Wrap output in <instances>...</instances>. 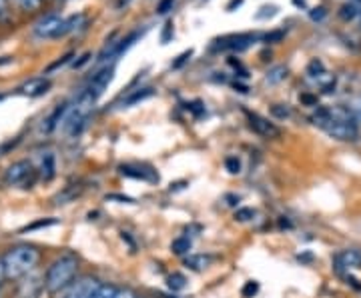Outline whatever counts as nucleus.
Segmentation results:
<instances>
[{"label":"nucleus","instance_id":"c756f323","mask_svg":"<svg viewBox=\"0 0 361 298\" xmlns=\"http://www.w3.org/2000/svg\"><path fill=\"white\" fill-rule=\"evenodd\" d=\"M115 298H139V297H137V292L131 290V288H119L117 295H115Z\"/></svg>","mask_w":361,"mask_h":298},{"label":"nucleus","instance_id":"423d86ee","mask_svg":"<svg viewBox=\"0 0 361 298\" xmlns=\"http://www.w3.org/2000/svg\"><path fill=\"white\" fill-rule=\"evenodd\" d=\"M113 79H115V68L113 66H104V68H100L99 72L93 77L89 88L84 92L93 100H99L104 95V90L109 88V84L113 82Z\"/></svg>","mask_w":361,"mask_h":298},{"label":"nucleus","instance_id":"dca6fc26","mask_svg":"<svg viewBox=\"0 0 361 298\" xmlns=\"http://www.w3.org/2000/svg\"><path fill=\"white\" fill-rule=\"evenodd\" d=\"M55 170H57V164H55V155L46 152L44 159H42V164H40V175L44 180H53L55 179Z\"/></svg>","mask_w":361,"mask_h":298},{"label":"nucleus","instance_id":"4c0bfd02","mask_svg":"<svg viewBox=\"0 0 361 298\" xmlns=\"http://www.w3.org/2000/svg\"><path fill=\"white\" fill-rule=\"evenodd\" d=\"M2 280H6V277H4V266H2V259H0V286H2Z\"/></svg>","mask_w":361,"mask_h":298},{"label":"nucleus","instance_id":"58836bf2","mask_svg":"<svg viewBox=\"0 0 361 298\" xmlns=\"http://www.w3.org/2000/svg\"><path fill=\"white\" fill-rule=\"evenodd\" d=\"M241 2H243V0H233V2H231V4H229V6H227V8H229V10H231V8H233V6H235V4H241Z\"/></svg>","mask_w":361,"mask_h":298},{"label":"nucleus","instance_id":"ea45409f","mask_svg":"<svg viewBox=\"0 0 361 298\" xmlns=\"http://www.w3.org/2000/svg\"><path fill=\"white\" fill-rule=\"evenodd\" d=\"M355 115H358V117H360V119H361V102H360V104H358V106H355Z\"/></svg>","mask_w":361,"mask_h":298},{"label":"nucleus","instance_id":"393cba45","mask_svg":"<svg viewBox=\"0 0 361 298\" xmlns=\"http://www.w3.org/2000/svg\"><path fill=\"white\" fill-rule=\"evenodd\" d=\"M225 168L231 172V175H239L241 172V160L237 157H229L225 160Z\"/></svg>","mask_w":361,"mask_h":298},{"label":"nucleus","instance_id":"bb28decb","mask_svg":"<svg viewBox=\"0 0 361 298\" xmlns=\"http://www.w3.org/2000/svg\"><path fill=\"white\" fill-rule=\"evenodd\" d=\"M257 290H259V284H257V282H247V284L243 286V297L253 298V295H257Z\"/></svg>","mask_w":361,"mask_h":298},{"label":"nucleus","instance_id":"4be33fe9","mask_svg":"<svg viewBox=\"0 0 361 298\" xmlns=\"http://www.w3.org/2000/svg\"><path fill=\"white\" fill-rule=\"evenodd\" d=\"M117 286H113V284H100L99 288H97V292L93 295V298H115L117 295Z\"/></svg>","mask_w":361,"mask_h":298},{"label":"nucleus","instance_id":"39448f33","mask_svg":"<svg viewBox=\"0 0 361 298\" xmlns=\"http://www.w3.org/2000/svg\"><path fill=\"white\" fill-rule=\"evenodd\" d=\"M99 286V280L93 279V277H84V279L73 282L68 288H64L59 298H93Z\"/></svg>","mask_w":361,"mask_h":298},{"label":"nucleus","instance_id":"2eb2a0df","mask_svg":"<svg viewBox=\"0 0 361 298\" xmlns=\"http://www.w3.org/2000/svg\"><path fill=\"white\" fill-rule=\"evenodd\" d=\"M211 262H213V257H207V255H191V257L185 259V266L191 268V270H205Z\"/></svg>","mask_w":361,"mask_h":298},{"label":"nucleus","instance_id":"c9c22d12","mask_svg":"<svg viewBox=\"0 0 361 298\" xmlns=\"http://www.w3.org/2000/svg\"><path fill=\"white\" fill-rule=\"evenodd\" d=\"M325 17V8L323 6H320V12H311V19L313 20H320Z\"/></svg>","mask_w":361,"mask_h":298},{"label":"nucleus","instance_id":"c85d7f7f","mask_svg":"<svg viewBox=\"0 0 361 298\" xmlns=\"http://www.w3.org/2000/svg\"><path fill=\"white\" fill-rule=\"evenodd\" d=\"M261 10H263V12L257 14V19L259 20L267 19V17H275V12H277V8H275V6H263Z\"/></svg>","mask_w":361,"mask_h":298},{"label":"nucleus","instance_id":"b1692460","mask_svg":"<svg viewBox=\"0 0 361 298\" xmlns=\"http://www.w3.org/2000/svg\"><path fill=\"white\" fill-rule=\"evenodd\" d=\"M307 74L313 77V79H317V77H321V74H325V68H323V64H321L320 60H311V62H309V66H307Z\"/></svg>","mask_w":361,"mask_h":298},{"label":"nucleus","instance_id":"ddd939ff","mask_svg":"<svg viewBox=\"0 0 361 298\" xmlns=\"http://www.w3.org/2000/svg\"><path fill=\"white\" fill-rule=\"evenodd\" d=\"M48 88H50V80L39 77V79H30L28 82H24L20 86V92L26 97H42L48 92Z\"/></svg>","mask_w":361,"mask_h":298},{"label":"nucleus","instance_id":"e433bc0d","mask_svg":"<svg viewBox=\"0 0 361 298\" xmlns=\"http://www.w3.org/2000/svg\"><path fill=\"white\" fill-rule=\"evenodd\" d=\"M8 2H10V0H0V17H2L4 12H6V8H8Z\"/></svg>","mask_w":361,"mask_h":298},{"label":"nucleus","instance_id":"0eeeda50","mask_svg":"<svg viewBox=\"0 0 361 298\" xmlns=\"http://www.w3.org/2000/svg\"><path fill=\"white\" fill-rule=\"evenodd\" d=\"M35 175V170H33V164L28 162V160H19V162H15L12 166H8L6 168V172H4V182L8 184V186H19V184H24L28 177H33Z\"/></svg>","mask_w":361,"mask_h":298},{"label":"nucleus","instance_id":"f257e3e1","mask_svg":"<svg viewBox=\"0 0 361 298\" xmlns=\"http://www.w3.org/2000/svg\"><path fill=\"white\" fill-rule=\"evenodd\" d=\"M40 262V250L30 244H19L2 255V266L6 280H17L30 275Z\"/></svg>","mask_w":361,"mask_h":298},{"label":"nucleus","instance_id":"2f4dec72","mask_svg":"<svg viewBox=\"0 0 361 298\" xmlns=\"http://www.w3.org/2000/svg\"><path fill=\"white\" fill-rule=\"evenodd\" d=\"M273 115L279 117V119H285V117H289V108H281V104H275L273 106Z\"/></svg>","mask_w":361,"mask_h":298},{"label":"nucleus","instance_id":"f704fd0d","mask_svg":"<svg viewBox=\"0 0 361 298\" xmlns=\"http://www.w3.org/2000/svg\"><path fill=\"white\" fill-rule=\"evenodd\" d=\"M191 54H193V52H191V50H189V52H185V54H180L179 60H177V62H175V64H173V66H175V68H177V66H180V64H183V62H185V60L189 59V57H191Z\"/></svg>","mask_w":361,"mask_h":298},{"label":"nucleus","instance_id":"a878e982","mask_svg":"<svg viewBox=\"0 0 361 298\" xmlns=\"http://www.w3.org/2000/svg\"><path fill=\"white\" fill-rule=\"evenodd\" d=\"M19 4L26 12H33V10H39L42 0H19Z\"/></svg>","mask_w":361,"mask_h":298},{"label":"nucleus","instance_id":"cd10ccee","mask_svg":"<svg viewBox=\"0 0 361 298\" xmlns=\"http://www.w3.org/2000/svg\"><path fill=\"white\" fill-rule=\"evenodd\" d=\"M253 210L251 208H239L237 212H235V219L239 220V222H247V220H251L253 219Z\"/></svg>","mask_w":361,"mask_h":298},{"label":"nucleus","instance_id":"7ed1b4c3","mask_svg":"<svg viewBox=\"0 0 361 298\" xmlns=\"http://www.w3.org/2000/svg\"><path fill=\"white\" fill-rule=\"evenodd\" d=\"M323 130L333 137V139L343 140H355L360 137V130H358V124H355V112H351L349 108H329V117L327 122L323 124Z\"/></svg>","mask_w":361,"mask_h":298},{"label":"nucleus","instance_id":"4468645a","mask_svg":"<svg viewBox=\"0 0 361 298\" xmlns=\"http://www.w3.org/2000/svg\"><path fill=\"white\" fill-rule=\"evenodd\" d=\"M155 95V88H151V86H145V88H137V90H133L127 99H122V106H133V104H139L142 100L151 99Z\"/></svg>","mask_w":361,"mask_h":298},{"label":"nucleus","instance_id":"1a4fd4ad","mask_svg":"<svg viewBox=\"0 0 361 298\" xmlns=\"http://www.w3.org/2000/svg\"><path fill=\"white\" fill-rule=\"evenodd\" d=\"M333 264H335V270H340V272L358 270V268H361V250H355V248L341 250L340 255L333 259Z\"/></svg>","mask_w":361,"mask_h":298},{"label":"nucleus","instance_id":"f03ea898","mask_svg":"<svg viewBox=\"0 0 361 298\" xmlns=\"http://www.w3.org/2000/svg\"><path fill=\"white\" fill-rule=\"evenodd\" d=\"M77 270H79V259L75 255L66 252L59 257L46 270V277H44L46 292L57 295V292H62L64 288H68L77 277Z\"/></svg>","mask_w":361,"mask_h":298},{"label":"nucleus","instance_id":"7c9ffc66","mask_svg":"<svg viewBox=\"0 0 361 298\" xmlns=\"http://www.w3.org/2000/svg\"><path fill=\"white\" fill-rule=\"evenodd\" d=\"M173 2H175V0H160L157 12H159V14H167V12H169V8L173 6Z\"/></svg>","mask_w":361,"mask_h":298},{"label":"nucleus","instance_id":"412c9836","mask_svg":"<svg viewBox=\"0 0 361 298\" xmlns=\"http://www.w3.org/2000/svg\"><path fill=\"white\" fill-rule=\"evenodd\" d=\"M59 220L57 219H42V220H37V222H33V224H28V226H24L20 232H35V230H39V228H46V226H53V224H57Z\"/></svg>","mask_w":361,"mask_h":298},{"label":"nucleus","instance_id":"9d476101","mask_svg":"<svg viewBox=\"0 0 361 298\" xmlns=\"http://www.w3.org/2000/svg\"><path fill=\"white\" fill-rule=\"evenodd\" d=\"M120 175L127 177V179L142 180V182H157L159 177L153 168L149 166H142V164H122L120 166Z\"/></svg>","mask_w":361,"mask_h":298},{"label":"nucleus","instance_id":"9b49d317","mask_svg":"<svg viewBox=\"0 0 361 298\" xmlns=\"http://www.w3.org/2000/svg\"><path fill=\"white\" fill-rule=\"evenodd\" d=\"M257 39H259L257 34H233V37H225V39L217 40V46L223 50H245Z\"/></svg>","mask_w":361,"mask_h":298},{"label":"nucleus","instance_id":"a211bd4d","mask_svg":"<svg viewBox=\"0 0 361 298\" xmlns=\"http://www.w3.org/2000/svg\"><path fill=\"white\" fill-rule=\"evenodd\" d=\"M191 246H193V242H191V239H187V237H179V239H175L171 242V250H173V255H177V257L189 255Z\"/></svg>","mask_w":361,"mask_h":298},{"label":"nucleus","instance_id":"5701e85b","mask_svg":"<svg viewBox=\"0 0 361 298\" xmlns=\"http://www.w3.org/2000/svg\"><path fill=\"white\" fill-rule=\"evenodd\" d=\"M358 14H360V10H358V6H355V4H343V6L340 8V19L347 20V22L355 19Z\"/></svg>","mask_w":361,"mask_h":298},{"label":"nucleus","instance_id":"f8f14e48","mask_svg":"<svg viewBox=\"0 0 361 298\" xmlns=\"http://www.w3.org/2000/svg\"><path fill=\"white\" fill-rule=\"evenodd\" d=\"M44 282L40 277H28L26 280H22L19 284V290H17V298H40V292H42Z\"/></svg>","mask_w":361,"mask_h":298},{"label":"nucleus","instance_id":"f3484780","mask_svg":"<svg viewBox=\"0 0 361 298\" xmlns=\"http://www.w3.org/2000/svg\"><path fill=\"white\" fill-rule=\"evenodd\" d=\"M80 192H82V186L71 184V186H66V188H64L62 192H59V195H57L55 202H57V204H66V202H71V200L77 199Z\"/></svg>","mask_w":361,"mask_h":298},{"label":"nucleus","instance_id":"473e14b6","mask_svg":"<svg viewBox=\"0 0 361 298\" xmlns=\"http://www.w3.org/2000/svg\"><path fill=\"white\" fill-rule=\"evenodd\" d=\"M283 34H285L283 30H277V32H271V34H265V37H263V40H267V42H277V40L283 39Z\"/></svg>","mask_w":361,"mask_h":298},{"label":"nucleus","instance_id":"aec40b11","mask_svg":"<svg viewBox=\"0 0 361 298\" xmlns=\"http://www.w3.org/2000/svg\"><path fill=\"white\" fill-rule=\"evenodd\" d=\"M167 284H169L171 290H183V288L187 286V279H185L180 272H173V275L167 279Z\"/></svg>","mask_w":361,"mask_h":298},{"label":"nucleus","instance_id":"20e7f679","mask_svg":"<svg viewBox=\"0 0 361 298\" xmlns=\"http://www.w3.org/2000/svg\"><path fill=\"white\" fill-rule=\"evenodd\" d=\"M35 34L40 39H59L64 37V19L59 14H48L35 26Z\"/></svg>","mask_w":361,"mask_h":298},{"label":"nucleus","instance_id":"6e6552de","mask_svg":"<svg viewBox=\"0 0 361 298\" xmlns=\"http://www.w3.org/2000/svg\"><path fill=\"white\" fill-rule=\"evenodd\" d=\"M247 120H249V126L263 137V139H279L281 137V128L275 126L273 122H269L267 119H263L261 115H255V112H247Z\"/></svg>","mask_w":361,"mask_h":298},{"label":"nucleus","instance_id":"6ab92c4d","mask_svg":"<svg viewBox=\"0 0 361 298\" xmlns=\"http://www.w3.org/2000/svg\"><path fill=\"white\" fill-rule=\"evenodd\" d=\"M287 79V68L285 66H275L267 72V82L269 84H277L281 80Z\"/></svg>","mask_w":361,"mask_h":298},{"label":"nucleus","instance_id":"72a5a7b5","mask_svg":"<svg viewBox=\"0 0 361 298\" xmlns=\"http://www.w3.org/2000/svg\"><path fill=\"white\" fill-rule=\"evenodd\" d=\"M171 30H173V24H171V22H167V24H165V32H163V44H167V42H169V37H171Z\"/></svg>","mask_w":361,"mask_h":298}]
</instances>
